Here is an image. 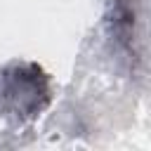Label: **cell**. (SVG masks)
<instances>
[{
    "label": "cell",
    "instance_id": "6da1fadb",
    "mask_svg": "<svg viewBox=\"0 0 151 151\" xmlns=\"http://www.w3.org/2000/svg\"><path fill=\"white\" fill-rule=\"evenodd\" d=\"M50 101V78L31 61L12 64L0 73V113L14 120L35 118Z\"/></svg>",
    "mask_w": 151,
    "mask_h": 151
}]
</instances>
